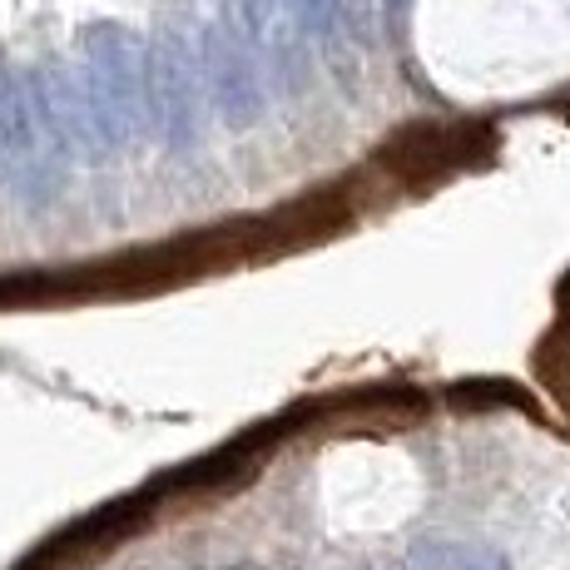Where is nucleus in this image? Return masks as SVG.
<instances>
[{
	"label": "nucleus",
	"instance_id": "nucleus-1",
	"mask_svg": "<svg viewBox=\"0 0 570 570\" xmlns=\"http://www.w3.org/2000/svg\"><path fill=\"white\" fill-rule=\"evenodd\" d=\"M145 75H149V129L164 139V149L189 155L199 145L204 125V40H194L189 6L164 0L159 20L145 46Z\"/></svg>",
	"mask_w": 570,
	"mask_h": 570
},
{
	"label": "nucleus",
	"instance_id": "nucleus-2",
	"mask_svg": "<svg viewBox=\"0 0 570 570\" xmlns=\"http://www.w3.org/2000/svg\"><path fill=\"white\" fill-rule=\"evenodd\" d=\"M75 60H80L85 90L95 100V115H100L105 135L115 149L135 145V139L155 135L149 129V75H145V40L125 26H90L75 46Z\"/></svg>",
	"mask_w": 570,
	"mask_h": 570
},
{
	"label": "nucleus",
	"instance_id": "nucleus-3",
	"mask_svg": "<svg viewBox=\"0 0 570 570\" xmlns=\"http://www.w3.org/2000/svg\"><path fill=\"white\" fill-rule=\"evenodd\" d=\"M26 90H30V105H36V119L46 129L50 149L60 155L65 164H105L115 155L109 145L100 115H95V100L85 90V75H80V60H65L55 55L40 70L26 75Z\"/></svg>",
	"mask_w": 570,
	"mask_h": 570
},
{
	"label": "nucleus",
	"instance_id": "nucleus-4",
	"mask_svg": "<svg viewBox=\"0 0 570 570\" xmlns=\"http://www.w3.org/2000/svg\"><path fill=\"white\" fill-rule=\"evenodd\" d=\"M60 155L50 149L36 119L30 90L6 60H0V179L26 204H50L60 194Z\"/></svg>",
	"mask_w": 570,
	"mask_h": 570
},
{
	"label": "nucleus",
	"instance_id": "nucleus-5",
	"mask_svg": "<svg viewBox=\"0 0 570 570\" xmlns=\"http://www.w3.org/2000/svg\"><path fill=\"white\" fill-rule=\"evenodd\" d=\"M204 85H208V100L224 115L228 129H248L258 125L263 115V80H258V60H254V46L238 40L234 30L214 26L208 20L204 30Z\"/></svg>",
	"mask_w": 570,
	"mask_h": 570
},
{
	"label": "nucleus",
	"instance_id": "nucleus-6",
	"mask_svg": "<svg viewBox=\"0 0 570 570\" xmlns=\"http://www.w3.org/2000/svg\"><path fill=\"white\" fill-rule=\"evenodd\" d=\"M471 125H407L377 149V164L402 184H432L446 169L466 164L471 149Z\"/></svg>",
	"mask_w": 570,
	"mask_h": 570
},
{
	"label": "nucleus",
	"instance_id": "nucleus-7",
	"mask_svg": "<svg viewBox=\"0 0 570 570\" xmlns=\"http://www.w3.org/2000/svg\"><path fill=\"white\" fill-rule=\"evenodd\" d=\"M95 298L90 268H20L0 273V313L10 308H50V303H85Z\"/></svg>",
	"mask_w": 570,
	"mask_h": 570
},
{
	"label": "nucleus",
	"instance_id": "nucleus-8",
	"mask_svg": "<svg viewBox=\"0 0 570 570\" xmlns=\"http://www.w3.org/2000/svg\"><path fill=\"white\" fill-rule=\"evenodd\" d=\"M412 570H511L497 551L487 546H462V541H422L412 551Z\"/></svg>",
	"mask_w": 570,
	"mask_h": 570
},
{
	"label": "nucleus",
	"instance_id": "nucleus-9",
	"mask_svg": "<svg viewBox=\"0 0 570 570\" xmlns=\"http://www.w3.org/2000/svg\"><path fill=\"white\" fill-rule=\"evenodd\" d=\"M333 10H337V0H278V16L288 20L303 40L323 36V30L333 26Z\"/></svg>",
	"mask_w": 570,
	"mask_h": 570
},
{
	"label": "nucleus",
	"instance_id": "nucleus-10",
	"mask_svg": "<svg viewBox=\"0 0 570 570\" xmlns=\"http://www.w3.org/2000/svg\"><path fill=\"white\" fill-rule=\"evenodd\" d=\"M382 6H387V20H392V26H397V20L407 16V6H412V0H382Z\"/></svg>",
	"mask_w": 570,
	"mask_h": 570
}]
</instances>
